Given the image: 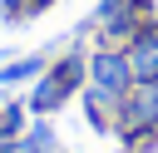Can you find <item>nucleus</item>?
<instances>
[{
    "label": "nucleus",
    "instance_id": "1",
    "mask_svg": "<svg viewBox=\"0 0 158 153\" xmlns=\"http://www.w3.org/2000/svg\"><path fill=\"white\" fill-rule=\"evenodd\" d=\"M89 79H94V99L104 109H118L128 99V84H133V69H128V54L118 49H99L89 59Z\"/></svg>",
    "mask_w": 158,
    "mask_h": 153
},
{
    "label": "nucleus",
    "instance_id": "2",
    "mask_svg": "<svg viewBox=\"0 0 158 153\" xmlns=\"http://www.w3.org/2000/svg\"><path fill=\"white\" fill-rule=\"evenodd\" d=\"M79 79H84V64H79V59H59V69H49V74L40 79V89L30 94V109H35V114L59 109V104L79 89Z\"/></svg>",
    "mask_w": 158,
    "mask_h": 153
},
{
    "label": "nucleus",
    "instance_id": "3",
    "mask_svg": "<svg viewBox=\"0 0 158 153\" xmlns=\"http://www.w3.org/2000/svg\"><path fill=\"white\" fill-rule=\"evenodd\" d=\"M118 133H158V84H138L118 109Z\"/></svg>",
    "mask_w": 158,
    "mask_h": 153
},
{
    "label": "nucleus",
    "instance_id": "4",
    "mask_svg": "<svg viewBox=\"0 0 158 153\" xmlns=\"http://www.w3.org/2000/svg\"><path fill=\"white\" fill-rule=\"evenodd\" d=\"M128 69H133V84H158V25L153 20L128 39Z\"/></svg>",
    "mask_w": 158,
    "mask_h": 153
},
{
    "label": "nucleus",
    "instance_id": "5",
    "mask_svg": "<svg viewBox=\"0 0 158 153\" xmlns=\"http://www.w3.org/2000/svg\"><path fill=\"white\" fill-rule=\"evenodd\" d=\"M99 25L118 39L128 25H138V0H104V10H99Z\"/></svg>",
    "mask_w": 158,
    "mask_h": 153
},
{
    "label": "nucleus",
    "instance_id": "6",
    "mask_svg": "<svg viewBox=\"0 0 158 153\" xmlns=\"http://www.w3.org/2000/svg\"><path fill=\"white\" fill-rule=\"evenodd\" d=\"M40 64H44V59H15V64H5V69H0V84H20V79L40 74Z\"/></svg>",
    "mask_w": 158,
    "mask_h": 153
},
{
    "label": "nucleus",
    "instance_id": "7",
    "mask_svg": "<svg viewBox=\"0 0 158 153\" xmlns=\"http://www.w3.org/2000/svg\"><path fill=\"white\" fill-rule=\"evenodd\" d=\"M25 143H30V153H49V143H54V133H49V123H35Z\"/></svg>",
    "mask_w": 158,
    "mask_h": 153
}]
</instances>
